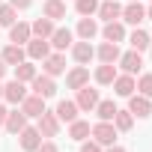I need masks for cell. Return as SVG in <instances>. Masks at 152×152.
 Instances as JSON below:
<instances>
[{"label": "cell", "instance_id": "40", "mask_svg": "<svg viewBox=\"0 0 152 152\" xmlns=\"http://www.w3.org/2000/svg\"><path fill=\"white\" fill-rule=\"evenodd\" d=\"M104 152H125V149H122V146H116V143H113V146H107V149H104Z\"/></svg>", "mask_w": 152, "mask_h": 152}, {"label": "cell", "instance_id": "24", "mask_svg": "<svg viewBox=\"0 0 152 152\" xmlns=\"http://www.w3.org/2000/svg\"><path fill=\"white\" fill-rule=\"evenodd\" d=\"M30 33H33L36 39H51V33H54V21L42 15V18H36V21L30 24Z\"/></svg>", "mask_w": 152, "mask_h": 152}, {"label": "cell", "instance_id": "37", "mask_svg": "<svg viewBox=\"0 0 152 152\" xmlns=\"http://www.w3.org/2000/svg\"><path fill=\"white\" fill-rule=\"evenodd\" d=\"M36 152H60V149H57V143H51V140H42Z\"/></svg>", "mask_w": 152, "mask_h": 152}, {"label": "cell", "instance_id": "5", "mask_svg": "<svg viewBox=\"0 0 152 152\" xmlns=\"http://www.w3.org/2000/svg\"><path fill=\"white\" fill-rule=\"evenodd\" d=\"M30 84H33V93H36V96H42V99H51V96L57 93L54 78H51V75H45V72H42V75H36Z\"/></svg>", "mask_w": 152, "mask_h": 152}, {"label": "cell", "instance_id": "30", "mask_svg": "<svg viewBox=\"0 0 152 152\" xmlns=\"http://www.w3.org/2000/svg\"><path fill=\"white\" fill-rule=\"evenodd\" d=\"M36 75H39V72H36V66H33V63H27V60L15 66V81H21V84H30Z\"/></svg>", "mask_w": 152, "mask_h": 152}, {"label": "cell", "instance_id": "35", "mask_svg": "<svg viewBox=\"0 0 152 152\" xmlns=\"http://www.w3.org/2000/svg\"><path fill=\"white\" fill-rule=\"evenodd\" d=\"M137 93L152 99V75H140V81H137Z\"/></svg>", "mask_w": 152, "mask_h": 152}, {"label": "cell", "instance_id": "8", "mask_svg": "<svg viewBox=\"0 0 152 152\" xmlns=\"http://www.w3.org/2000/svg\"><path fill=\"white\" fill-rule=\"evenodd\" d=\"M119 69L125 72V75H137L140 69H143V57H140V51H128V54H119Z\"/></svg>", "mask_w": 152, "mask_h": 152}, {"label": "cell", "instance_id": "36", "mask_svg": "<svg viewBox=\"0 0 152 152\" xmlns=\"http://www.w3.org/2000/svg\"><path fill=\"white\" fill-rule=\"evenodd\" d=\"M81 152H102V146H99L96 140L87 137V140H81Z\"/></svg>", "mask_w": 152, "mask_h": 152}, {"label": "cell", "instance_id": "38", "mask_svg": "<svg viewBox=\"0 0 152 152\" xmlns=\"http://www.w3.org/2000/svg\"><path fill=\"white\" fill-rule=\"evenodd\" d=\"M9 3H12L15 9H30V3H33V0H9Z\"/></svg>", "mask_w": 152, "mask_h": 152}, {"label": "cell", "instance_id": "31", "mask_svg": "<svg viewBox=\"0 0 152 152\" xmlns=\"http://www.w3.org/2000/svg\"><path fill=\"white\" fill-rule=\"evenodd\" d=\"M128 42H131V51H146V48L152 45V36H149L146 30H134V33L128 36Z\"/></svg>", "mask_w": 152, "mask_h": 152}, {"label": "cell", "instance_id": "2", "mask_svg": "<svg viewBox=\"0 0 152 152\" xmlns=\"http://www.w3.org/2000/svg\"><path fill=\"white\" fill-rule=\"evenodd\" d=\"M60 125H63V122L57 119V113H54V110H42V116H39V125H36V128H39V134H42V137H57V134H60Z\"/></svg>", "mask_w": 152, "mask_h": 152}, {"label": "cell", "instance_id": "32", "mask_svg": "<svg viewBox=\"0 0 152 152\" xmlns=\"http://www.w3.org/2000/svg\"><path fill=\"white\" fill-rule=\"evenodd\" d=\"M18 21V9L12 3H0V27H12Z\"/></svg>", "mask_w": 152, "mask_h": 152}, {"label": "cell", "instance_id": "27", "mask_svg": "<svg viewBox=\"0 0 152 152\" xmlns=\"http://www.w3.org/2000/svg\"><path fill=\"white\" fill-rule=\"evenodd\" d=\"M90 131H93V128H90V122H87V119H75V122H69V137H72V140H78V143H81V140H87V137H90Z\"/></svg>", "mask_w": 152, "mask_h": 152}, {"label": "cell", "instance_id": "34", "mask_svg": "<svg viewBox=\"0 0 152 152\" xmlns=\"http://www.w3.org/2000/svg\"><path fill=\"white\" fill-rule=\"evenodd\" d=\"M75 9H78V15H81V18H87V15H96V9H99V0H75Z\"/></svg>", "mask_w": 152, "mask_h": 152}, {"label": "cell", "instance_id": "41", "mask_svg": "<svg viewBox=\"0 0 152 152\" xmlns=\"http://www.w3.org/2000/svg\"><path fill=\"white\" fill-rule=\"evenodd\" d=\"M6 69H9V66L3 63V57H0V78H3V75H6Z\"/></svg>", "mask_w": 152, "mask_h": 152}, {"label": "cell", "instance_id": "1", "mask_svg": "<svg viewBox=\"0 0 152 152\" xmlns=\"http://www.w3.org/2000/svg\"><path fill=\"white\" fill-rule=\"evenodd\" d=\"M90 134H93V140H96L99 146H113L119 131L113 128V122H104V119H102V122H96V125H93V131H90Z\"/></svg>", "mask_w": 152, "mask_h": 152}, {"label": "cell", "instance_id": "22", "mask_svg": "<svg viewBox=\"0 0 152 152\" xmlns=\"http://www.w3.org/2000/svg\"><path fill=\"white\" fill-rule=\"evenodd\" d=\"M146 18V9L140 6V0H134V3H128L125 9H122V21L125 24H140Z\"/></svg>", "mask_w": 152, "mask_h": 152}, {"label": "cell", "instance_id": "23", "mask_svg": "<svg viewBox=\"0 0 152 152\" xmlns=\"http://www.w3.org/2000/svg\"><path fill=\"white\" fill-rule=\"evenodd\" d=\"M0 57H3V63H6V66H18V63H24L27 51H24V45H6Z\"/></svg>", "mask_w": 152, "mask_h": 152}, {"label": "cell", "instance_id": "7", "mask_svg": "<svg viewBox=\"0 0 152 152\" xmlns=\"http://www.w3.org/2000/svg\"><path fill=\"white\" fill-rule=\"evenodd\" d=\"M75 104H78V110H96L99 104V90H93L90 84L78 90V99H75Z\"/></svg>", "mask_w": 152, "mask_h": 152}, {"label": "cell", "instance_id": "18", "mask_svg": "<svg viewBox=\"0 0 152 152\" xmlns=\"http://www.w3.org/2000/svg\"><path fill=\"white\" fill-rule=\"evenodd\" d=\"M24 125H27V116H24V110H21V107H18V110H9V113H6V122H3V128H6L9 134H18V131H21Z\"/></svg>", "mask_w": 152, "mask_h": 152}, {"label": "cell", "instance_id": "45", "mask_svg": "<svg viewBox=\"0 0 152 152\" xmlns=\"http://www.w3.org/2000/svg\"><path fill=\"white\" fill-rule=\"evenodd\" d=\"M149 51H152V45H149Z\"/></svg>", "mask_w": 152, "mask_h": 152}, {"label": "cell", "instance_id": "13", "mask_svg": "<svg viewBox=\"0 0 152 152\" xmlns=\"http://www.w3.org/2000/svg\"><path fill=\"white\" fill-rule=\"evenodd\" d=\"M48 54H51V42L30 36V42H27V57H30V60H45Z\"/></svg>", "mask_w": 152, "mask_h": 152}, {"label": "cell", "instance_id": "42", "mask_svg": "<svg viewBox=\"0 0 152 152\" xmlns=\"http://www.w3.org/2000/svg\"><path fill=\"white\" fill-rule=\"evenodd\" d=\"M146 18H152V6H149V9H146Z\"/></svg>", "mask_w": 152, "mask_h": 152}, {"label": "cell", "instance_id": "9", "mask_svg": "<svg viewBox=\"0 0 152 152\" xmlns=\"http://www.w3.org/2000/svg\"><path fill=\"white\" fill-rule=\"evenodd\" d=\"M72 57H75V63H78V66H87V63L96 57V48H93L87 39H81V42H72Z\"/></svg>", "mask_w": 152, "mask_h": 152}, {"label": "cell", "instance_id": "21", "mask_svg": "<svg viewBox=\"0 0 152 152\" xmlns=\"http://www.w3.org/2000/svg\"><path fill=\"white\" fill-rule=\"evenodd\" d=\"M57 119L60 122H75V119H78V104H75V102H69V99H63L60 104H57Z\"/></svg>", "mask_w": 152, "mask_h": 152}, {"label": "cell", "instance_id": "20", "mask_svg": "<svg viewBox=\"0 0 152 152\" xmlns=\"http://www.w3.org/2000/svg\"><path fill=\"white\" fill-rule=\"evenodd\" d=\"M42 12H45V18H51V21L66 18V0H45V3H42Z\"/></svg>", "mask_w": 152, "mask_h": 152}, {"label": "cell", "instance_id": "11", "mask_svg": "<svg viewBox=\"0 0 152 152\" xmlns=\"http://www.w3.org/2000/svg\"><path fill=\"white\" fill-rule=\"evenodd\" d=\"M21 110H24V116L30 119V116H42V110H45V99L42 96H36V93H27V99L21 102Z\"/></svg>", "mask_w": 152, "mask_h": 152}, {"label": "cell", "instance_id": "14", "mask_svg": "<svg viewBox=\"0 0 152 152\" xmlns=\"http://www.w3.org/2000/svg\"><path fill=\"white\" fill-rule=\"evenodd\" d=\"M96 15L104 18V24H107V21H119V18H122V6L116 3V0H104V3H99Z\"/></svg>", "mask_w": 152, "mask_h": 152}, {"label": "cell", "instance_id": "4", "mask_svg": "<svg viewBox=\"0 0 152 152\" xmlns=\"http://www.w3.org/2000/svg\"><path fill=\"white\" fill-rule=\"evenodd\" d=\"M18 143H21V149H24V152H36V149H39V143H42V134H39V128H33V125H24V128L18 131Z\"/></svg>", "mask_w": 152, "mask_h": 152}, {"label": "cell", "instance_id": "25", "mask_svg": "<svg viewBox=\"0 0 152 152\" xmlns=\"http://www.w3.org/2000/svg\"><path fill=\"white\" fill-rule=\"evenodd\" d=\"M102 36H104V42H122L125 39V27H122V21H107L104 24V30H102Z\"/></svg>", "mask_w": 152, "mask_h": 152}, {"label": "cell", "instance_id": "16", "mask_svg": "<svg viewBox=\"0 0 152 152\" xmlns=\"http://www.w3.org/2000/svg\"><path fill=\"white\" fill-rule=\"evenodd\" d=\"M30 24H24V21H15L12 27H9V42L12 45H27L30 42Z\"/></svg>", "mask_w": 152, "mask_h": 152}, {"label": "cell", "instance_id": "10", "mask_svg": "<svg viewBox=\"0 0 152 152\" xmlns=\"http://www.w3.org/2000/svg\"><path fill=\"white\" fill-rule=\"evenodd\" d=\"M90 84V69L87 66H75L69 75H66V87L69 90H81V87H87Z\"/></svg>", "mask_w": 152, "mask_h": 152}, {"label": "cell", "instance_id": "26", "mask_svg": "<svg viewBox=\"0 0 152 152\" xmlns=\"http://www.w3.org/2000/svg\"><path fill=\"white\" fill-rule=\"evenodd\" d=\"M96 57H99L102 63H116V60H119V45H116V42H102V45L96 48Z\"/></svg>", "mask_w": 152, "mask_h": 152}, {"label": "cell", "instance_id": "17", "mask_svg": "<svg viewBox=\"0 0 152 152\" xmlns=\"http://www.w3.org/2000/svg\"><path fill=\"white\" fill-rule=\"evenodd\" d=\"M72 39H75V36H72L69 27H54V33H51L48 42H51L57 51H66V48H72Z\"/></svg>", "mask_w": 152, "mask_h": 152}, {"label": "cell", "instance_id": "6", "mask_svg": "<svg viewBox=\"0 0 152 152\" xmlns=\"http://www.w3.org/2000/svg\"><path fill=\"white\" fill-rule=\"evenodd\" d=\"M42 72H45V75H51V78L63 75V72H66V57H63V51H57V54H48V57L42 60Z\"/></svg>", "mask_w": 152, "mask_h": 152}, {"label": "cell", "instance_id": "44", "mask_svg": "<svg viewBox=\"0 0 152 152\" xmlns=\"http://www.w3.org/2000/svg\"><path fill=\"white\" fill-rule=\"evenodd\" d=\"M128 3H134V0H128Z\"/></svg>", "mask_w": 152, "mask_h": 152}, {"label": "cell", "instance_id": "29", "mask_svg": "<svg viewBox=\"0 0 152 152\" xmlns=\"http://www.w3.org/2000/svg\"><path fill=\"white\" fill-rule=\"evenodd\" d=\"M113 128L116 131H131V125H134V116H131V110H119L116 107V113H113Z\"/></svg>", "mask_w": 152, "mask_h": 152}, {"label": "cell", "instance_id": "15", "mask_svg": "<svg viewBox=\"0 0 152 152\" xmlns=\"http://www.w3.org/2000/svg\"><path fill=\"white\" fill-rule=\"evenodd\" d=\"M3 99L12 102V104H21V102L27 99V87H24L21 81H9V84L3 87Z\"/></svg>", "mask_w": 152, "mask_h": 152}, {"label": "cell", "instance_id": "43", "mask_svg": "<svg viewBox=\"0 0 152 152\" xmlns=\"http://www.w3.org/2000/svg\"><path fill=\"white\" fill-rule=\"evenodd\" d=\"M0 99H3V84H0Z\"/></svg>", "mask_w": 152, "mask_h": 152}, {"label": "cell", "instance_id": "19", "mask_svg": "<svg viewBox=\"0 0 152 152\" xmlns=\"http://www.w3.org/2000/svg\"><path fill=\"white\" fill-rule=\"evenodd\" d=\"M93 78H96V84H99V87H110V84H113V78H116V66H113V63H102V66L96 69Z\"/></svg>", "mask_w": 152, "mask_h": 152}, {"label": "cell", "instance_id": "33", "mask_svg": "<svg viewBox=\"0 0 152 152\" xmlns=\"http://www.w3.org/2000/svg\"><path fill=\"white\" fill-rule=\"evenodd\" d=\"M96 113H99V119H104V122H110L113 119V113H116V104L110 102V99H99V104H96Z\"/></svg>", "mask_w": 152, "mask_h": 152}, {"label": "cell", "instance_id": "12", "mask_svg": "<svg viewBox=\"0 0 152 152\" xmlns=\"http://www.w3.org/2000/svg\"><path fill=\"white\" fill-rule=\"evenodd\" d=\"M137 90V81H134V75H116V78H113V93L116 96H122V99H128L131 93Z\"/></svg>", "mask_w": 152, "mask_h": 152}, {"label": "cell", "instance_id": "28", "mask_svg": "<svg viewBox=\"0 0 152 152\" xmlns=\"http://www.w3.org/2000/svg\"><path fill=\"white\" fill-rule=\"evenodd\" d=\"M96 33H99L96 18H90V15H87V18H81V21H78V36H81V39H87V42H90V39H96Z\"/></svg>", "mask_w": 152, "mask_h": 152}, {"label": "cell", "instance_id": "39", "mask_svg": "<svg viewBox=\"0 0 152 152\" xmlns=\"http://www.w3.org/2000/svg\"><path fill=\"white\" fill-rule=\"evenodd\" d=\"M6 113H9V110H6L3 104H0V125H3V122H6Z\"/></svg>", "mask_w": 152, "mask_h": 152}, {"label": "cell", "instance_id": "3", "mask_svg": "<svg viewBox=\"0 0 152 152\" xmlns=\"http://www.w3.org/2000/svg\"><path fill=\"white\" fill-rule=\"evenodd\" d=\"M128 110H131V116L146 119V116L152 113V99H146V96H140V93H131V96H128Z\"/></svg>", "mask_w": 152, "mask_h": 152}]
</instances>
